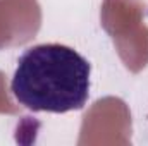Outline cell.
Segmentation results:
<instances>
[{"label":"cell","mask_w":148,"mask_h":146,"mask_svg":"<svg viewBox=\"0 0 148 146\" xmlns=\"http://www.w3.org/2000/svg\"><path fill=\"white\" fill-rule=\"evenodd\" d=\"M90 76V62L74 48L43 43L19 57L10 91L19 105L33 112L66 113L86 105Z\"/></svg>","instance_id":"6da1fadb"}]
</instances>
